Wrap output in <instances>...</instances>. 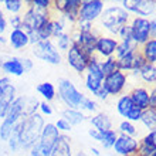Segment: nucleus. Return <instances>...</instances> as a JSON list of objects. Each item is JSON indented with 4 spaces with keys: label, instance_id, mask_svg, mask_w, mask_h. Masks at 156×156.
Returning <instances> with one entry per match:
<instances>
[{
    "label": "nucleus",
    "instance_id": "1a4fd4ad",
    "mask_svg": "<svg viewBox=\"0 0 156 156\" xmlns=\"http://www.w3.org/2000/svg\"><path fill=\"white\" fill-rule=\"evenodd\" d=\"M102 0H84L81 2V7L78 12V20L82 21H90L94 23L95 20H98L102 12L105 10Z\"/></svg>",
    "mask_w": 156,
    "mask_h": 156
},
{
    "label": "nucleus",
    "instance_id": "c03bdc74",
    "mask_svg": "<svg viewBox=\"0 0 156 156\" xmlns=\"http://www.w3.org/2000/svg\"><path fill=\"white\" fill-rule=\"evenodd\" d=\"M149 108L156 109V85H152L149 90Z\"/></svg>",
    "mask_w": 156,
    "mask_h": 156
},
{
    "label": "nucleus",
    "instance_id": "4c0bfd02",
    "mask_svg": "<svg viewBox=\"0 0 156 156\" xmlns=\"http://www.w3.org/2000/svg\"><path fill=\"white\" fill-rule=\"evenodd\" d=\"M57 45H58V48L62 50V51H68L70 47L73 45V38L66 33L61 34L60 37H57Z\"/></svg>",
    "mask_w": 156,
    "mask_h": 156
},
{
    "label": "nucleus",
    "instance_id": "6e6d98bb",
    "mask_svg": "<svg viewBox=\"0 0 156 156\" xmlns=\"http://www.w3.org/2000/svg\"><path fill=\"white\" fill-rule=\"evenodd\" d=\"M91 152L94 153L95 156H99V151H98V149H97V148H92V149H91Z\"/></svg>",
    "mask_w": 156,
    "mask_h": 156
},
{
    "label": "nucleus",
    "instance_id": "864d4df0",
    "mask_svg": "<svg viewBox=\"0 0 156 156\" xmlns=\"http://www.w3.org/2000/svg\"><path fill=\"white\" fill-rule=\"evenodd\" d=\"M9 84H10V80H9L7 77H0V94H2V91H3Z\"/></svg>",
    "mask_w": 156,
    "mask_h": 156
},
{
    "label": "nucleus",
    "instance_id": "20e7f679",
    "mask_svg": "<svg viewBox=\"0 0 156 156\" xmlns=\"http://www.w3.org/2000/svg\"><path fill=\"white\" fill-rule=\"evenodd\" d=\"M60 135L61 133L54 123H45L37 144L30 149V156H51V151Z\"/></svg>",
    "mask_w": 156,
    "mask_h": 156
},
{
    "label": "nucleus",
    "instance_id": "bf43d9fd",
    "mask_svg": "<svg viewBox=\"0 0 156 156\" xmlns=\"http://www.w3.org/2000/svg\"><path fill=\"white\" fill-rule=\"evenodd\" d=\"M0 70H2V62H0Z\"/></svg>",
    "mask_w": 156,
    "mask_h": 156
},
{
    "label": "nucleus",
    "instance_id": "58836bf2",
    "mask_svg": "<svg viewBox=\"0 0 156 156\" xmlns=\"http://www.w3.org/2000/svg\"><path fill=\"white\" fill-rule=\"evenodd\" d=\"M97 108H98V105H97V102H95L94 99L88 98V97H85L84 98V101H82L81 104V108H80V111H87V112H95L97 111Z\"/></svg>",
    "mask_w": 156,
    "mask_h": 156
},
{
    "label": "nucleus",
    "instance_id": "f3484780",
    "mask_svg": "<svg viewBox=\"0 0 156 156\" xmlns=\"http://www.w3.org/2000/svg\"><path fill=\"white\" fill-rule=\"evenodd\" d=\"M54 6L61 12L64 19L71 23H77L78 12L81 7V0H64V2H53Z\"/></svg>",
    "mask_w": 156,
    "mask_h": 156
},
{
    "label": "nucleus",
    "instance_id": "393cba45",
    "mask_svg": "<svg viewBox=\"0 0 156 156\" xmlns=\"http://www.w3.org/2000/svg\"><path fill=\"white\" fill-rule=\"evenodd\" d=\"M90 122L94 126V129H98L99 132L112 129V121L109 119V116L107 114H97L90 119Z\"/></svg>",
    "mask_w": 156,
    "mask_h": 156
},
{
    "label": "nucleus",
    "instance_id": "79ce46f5",
    "mask_svg": "<svg viewBox=\"0 0 156 156\" xmlns=\"http://www.w3.org/2000/svg\"><path fill=\"white\" fill-rule=\"evenodd\" d=\"M51 3L53 2H50V0H34V2H31V4H33L34 7L40 9V10H48Z\"/></svg>",
    "mask_w": 156,
    "mask_h": 156
},
{
    "label": "nucleus",
    "instance_id": "3c124183",
    "mask_svg": "<svg viewBox=\"0 0 156 156\" xmlns=\"http://www.w3.org/2000/svg\"><path fill=\"white\" fill-rule=\"evenodd\" d=\"M144 138H146V139L151 142V144H153L156 146V131H151V132H148L146 135L144 136Z\"/></svg>",
    "mask_w": 156,
    "mask_h": 156
},
{
    "label": "nucleus",
    "instance_id": "e433bc0d",
    "mask_svg": "<svg viewBox=\"0 0 156 156\" xmlns=\"http://www.w3.org/2000/svg\"><path fill=\"white\" fill-rule=\"evenodd\" d=\"M116 37L119 38L118 41H133L132 40V29H131V24H125L122 26L119 31L116 33Z\"/></svg>",
    "mask_w": 156,
    "mask_h": 156
},
{
    "label": "nucleus",
    "instance_id": "052dcab7",
    "mask_svg": "<svg viewBox=\"0 0 156 156\" xmlns=\"http://www.w3.org/2000/svg\"><path fill=\"white\" fill-rule=\"evenodd\" d=\"M155 6H156V0H155Z\"/></svg>",
    "mask_w": 156,
    "mask_h": 156
},
{
    "label": "nucleus",
    "instance_id": "39448f33",
    "mask_svg": "<svg viewBox=\"0 0 156 156\" xmlns=\"http://www.w3.org/2000/svg\"><path fill=\"white\" fill-rule=\"evenodd\" d=\"M58 94H60L61 101L68 107V109L80 111L82 101L85 98V95L81 94L70 80H64V78L58 81Z\"/></svg>",
    "mask_w": 156,
    "mask_h": 156
},
{
    "label": "nucleus",
    "instance_id": "423d86ee",
    "mask_svg": "<svg viewBox=\"0 0 156 156\" xmlns=\"http://www.w3.org/2000/svg\"><path fill=\"white\" fill-rule=\"evenodd\" d=\"M85 73V88L92 95H95V92L102 87L104 78H105V75L102 74V70H101V66H99V58L97 55L91 57Z\"/></svg>",
    "mask_w": 156,
    "mask_h": 156
},
{
    "label": "nucleus",
    "instance_id": "f704fd0d",
    "mask_svg": "<svg viewBox=\"0 0 156 156\" xmlns=\"http://www.w3.org/2000/svg\"><path fill=\"white\" fill-rule=\"evenodd\" d=\"M37 34L40 41H47L50 37H53V20H48L47 23L41 26L37 30Z\"/></svg>",
    "mask_w": 156,
    "mask_h": 156
},
{
    "label": "nucleus",
    "instance_id": "bb28decb",
    "mask_svg": "<svg viewBox=\"0 0 156 156\" xmlns=\"http://www.w3.org/2000/svg\"><path fill=\"white\" fill-rule=\"evenodd\" d=\"M142 125H144L149 132L151 131H156V109L153 108H148L142 111V115H140V121Z\"/></svg>",
    "mask_w": 156,
    "mask_h": 156
},
{
    "label": "nucleus",
    "instance_id": "dca6fc26",
    "mask_svg": "<svg viewBox=\"0 0 156 156\" xmlns=\"http://www.w3.org/2000/svg\"><path fill=\"white\" fill-rule=\"evenodd\" d=\"M99 34L97 31H88V33H80V31H75L74 37L73 38V43L77 45H80L84 51H85L90 57L95 55V44H97V40H98Z\"/></svg>",
    "mask_w": 156,
    "mask_h": 156
},
{
    "label": "nucleus",
    "instance_id": "2eb2a0df",
    "mask_svg": "<svg viewBox=\"0 0 156 156\" xmlns=\"http://www.w3.org/2000/svg\"><path fill=\"white\" fill-rule=\"evenodd\" d=\"M116 61H118V68L119 71H122V73H135V71H139L144 64L146 61L144 60V57L140 55L139 50L135 51V53H131L125 55L122 58H116Z\"/></svg>",
    "mask_w": 156,
    "mask_h": 156
},
{
    "label": "nucleus",
    "instance_id": "a878e982",
    "mask_svg": "<svg viewBox=\"0 0 156 156\" xmlns=\"http://www.w3.org/2000/svg\"><path fill=\"white\" fill-rule=\"evenodd\" d=\"M133 102H132L131 97L128 94H122L119 95L118 101H116V111L122 118H126V115L133 109Z\"/></svg>",
    "mask_w": 156,
    "mask_h": 156
},
{
    "label": "nucleus",
    "instance_id": "37998d69",
    "mask_svg": "<svg viewBox=\"0 0 156 156\" xmlns=\"http://www.w3.org/2000/svg\"><path fill=\"white\" fill-rule=\"evenodd\" d=\"M54 125H55V128H57L58 131H62V132L71 131V125L67 122L64 118H60V119L57 121V123H54Z\"/></svg>",
    "mask_w": 156,
    "mask_h": 156
},
{
    "label": "nucleus",
    "instance_id": "412c9836",
    "mask_svg": "<svg viewBox=\"0 0 156 156\" xmlns=\"http://www.w3.org/2000/svg\"><path fill=\"white\" fill-rule=\"evenodd\" d=\"M51 156H73L71 153V142L70 138L66 135H60L58 140L54 145Z\"/></svg>",
    "mask_w": 156,
    "mask_h": 156
},
{
    "label": "nucleus",
    "instance_id": "09e8293b",
    "mask_svg": "<svg viewBox=\"0 0 156 156\" xmlns=\"http://www.w3.org/2000/svg\"><path fill=\"white\" fill-rule=\"evenodd\" d=\"M88 135H90L92 139L101 142V132H99L98 129H90V131H88Z\"/></svg>",
    "mask_w": 156,
    "mask_h": 156
},
{
    "label": "nucleus",
    "instance_id": "9b49d317",
    "mask_svg": "<svg viewBox=\"0 0 156 156\" xmlns=\"http://www.w3.org/2000/svg\"><path fill=\"white\" fill-rule=\"evenodd\" d=\"M128 78L129 74L122 73V71H115L114 74H109L104 78L102 85L105 87V90L108 91L109 97H118L123 92L125 87L128 84Z\"/></svg>",
    "mask_w": 156,
    "mask_h": 156
},
{
    "label": "nucleus",
    "instance_id": "aec40b11",
    "mask_svg": "<svg viewBox=\"0 0 156 156\" xmlns=\"http://www.w3.org/2000/svg\"><path fill=\"white\" fill-rule=\"evenodd\" d=\"M2 70L9 75H16V77H20L26 73L24 71V67H23V60L20 58H16L13 57L7 61H3L2 62Z\"/></svg>",
    "mask_w": 156,
    "mask_h": 156
},
{
    "label": "nucleus",
    "instance_id": "c9c22d12",
    "mask_svg": "<svg viewBox=\"0 0 156 156\" xmlns=\"http://www.w3.org/2000/svg\"><path fill=\"white\" fill-rule=\"evenodd\" d=\"M4 7L7 12L17 14L23 9V2L21 0H4Z\"/></svg>",
    "mask_w": 156,
    "mask_h": 156
},
{
    "label": "nucleus",
    "instance_id": "5701e85b",
    "mask_svg": "<svg viewBox=\"0 0 156 156\" xmlns=\"http://www.w3.org/2000/svg\"><path fill=\"white\" fill-rule=\"evenodd\" d=\"M10 44H12L13 48H16V50L24 48L27 44H30L29 34L21 29L12 30V33H10Z\"/></svg>",
    "mask_w": 156,
    "mask_h": 156
},
{
    "label": "nucleus",
    "instance_id": "ea45409f",
    "mask_svg": "<svg viewBox=\"0 0 156 156\" xmlns=\"http://www.w3.org/2000/svg\"><path fill=\"white\" fill-rule=\"evenodd\" d=\"M64 20L58 19V20H53V37H60L61 34H64Z\"/></svg>",
    "mask_w": 156,
    "mask_h": 156
},
{
    "label": "nucleus",
    "instance_id": "c756f323",
    "mask_svg": "<svg viewBox=\"0 0 156 156\" xmlns=\"http://www.w3.org/2000/svg\"><path fill=\"white\" fill-rule=\"evenodd\" d=\"M99 66H101V70H102V74L107 77L109 74H114L115 71H118V61H116L115 57H109V58H102L99 60Z\"/></svg>",
    "mask_w": 156,
    "mask_h": 156
},
{
    "label": "nucleus",
    "instance_id": "a19ab883",
    "mask_svg": "<svg viewBox=\"0 0 156 156\" xmlns=\"http://www.w3.org/2000/svg\"><path fill=\"white\" fill-rule=\"evenodd\" d=\"M94 30H95L94 23L77 20V31H80V33H88V31H94Z\"/></svg>",
    "mask_w": 156,
    "mask_h": 156
},
{
    "label": "nucleus",
    "instance_id": "b1692460",
    "mask_svg": "<svg viewBox=\"0 0 156 156\" xmlns=\"http://www.w3.org/2000/svg\"><path fill=\"white\" fill-rule=\"evenodd\" d=\"M138 77L149 85H156V64L145 62L144 67L138 71Z\"/></svg>",
    "mask_w": 156,
    "mask_h": 156
},
{
    "label": "nucleus",
    "instance_id": "9d476101",
    "mask_svg": "<svg viewBox=\"0 0 156 156\" xmlns=\"http://www.w3.org/2000/svg\"><path fill=\"white\" fill-rule=\"evenodd\" d=\"M33 54L37 58L43 60L50 64H60L61 62V54L58 53L55 45L50 40L47 41H38L37 44L33 45Z\"/></svg>",
    "mask_w": 156,
    "mask_h": 156
},
{
    "label": "nucleus",
    "instance_id": "2f4dec72",
    "mask_svg": "<svg viewBox=\"0 0 156 156\" xmlns=\"http://www.w3.org/2000/svg\"><path fill=\"white\" fill-rule=\"evenodd\" d=\"M116 138H118V132L115 129H108V131L101 132V144L105 149H111L115 144Z\"/></svg>",
    "mask_w": 156,
    "mask_h": 156
},
{
    "label": "nucleus",
    "instance_id": "a18cd8bd",
    "mask_svg": "<svg viewBox=\"0 0 156 156\" xmlns=\"http://www.w3.org/2000/svg\"><path fill=\"white\" fill-rule=\"evenodd\" d=\"M10 24L13 26V30L21 29V16H19V14L12 16V17H10Z\"/></svg>",
    "mask_w": 156,
    "mask_h": 156
},
{
    "label": "nucleus",
    "instance_id": "6e6552de",
    "mask_svg": "<svg viewBox=\"0 0 156 156\" xmlns=\"http://www.w3.org/2000/svg\"><path fill=\"white\" fill-rule=\"evenodd\" d=\"M129 24L132 29V40L135 41L138 47L145 44L151 38V19L135 16L131 19Z\"/></svg>",
    "mask_w": 156,
    "mask_h": 156
},
{
    "label": "nucleus",
    "instance_id": "13d9d810",
    "mask_svg": "<svg viewBox=\"0 0 156 156\" xmlns=\"http://www.w3.org/2000/svg\"><path fill=\"white\" fill-rule=\"evenodd\" d=\"M4 41H6V38H4V37H0V43H4Z\"/></svg>",
    "mask_w": 156,
    "mask_h": 156
},
{
    "label": "nucleus",
    "instance_id": "de8ad7c7",
    "mask_svg": "<svg viewBox=\"0 0 156 156\" xmlns=\"http://www.w3.org/2000/svg\"><path fill=\"white\" fill-rule=\"evenodd\" d=\"M38 108L41 109V112H43L44 115H51V114H53V108L47 102H40V107Z\"/></svg>",
    "mask_w": 156,
    "mask_h": 156
},
{
    "label": "nucleus",
    "instance_id": "7ed1b4c3",
    "mask_svg": "<svg viewBox=\"0 0 156 156\" xmlns=\"http://www.w3.org/2000/svg\"><path fill=\"white\" fill-rule=\"evenodd\" d=\"M24 102H26L24 97H19L12 104V107H10L9 112L6 114L3 122H2V126H0V139L2 140H7L9 136L12 135L14 126L23 118H27L24 115Z\"/></svg>",
    "mask_w": 156,
    "mask_h": 156
},
{
    "label": "nucleus",
    "instance_id": "603ef678",
    "mask_svg": "<svg viewBox=\"0 0 156 156\" xmlns=\"http://www.w3.org/2000/svg\"><path fill=\"white\" fill-rule=\"evenodd\" d=\"M151 38H156V17L151 19Z\"/></svg>",
    "mask_w": 156,
    "mask_h": 156
},
{
    "label": "nucleus",
    "instance_id": "4468645a",
    "mask_svg": "<svg viewBox=\"0 0 156 156\" xmlns=\"http://www.w3.org/2000/svg\"><path fill=\"white\" fill-rule=\"evenodd\" d=\"M112 148H114L115 153L121 156H136L138 155V148H139V139H136L133 136L118 133V138H116Z\"/></svg>",
    "mask_w": 156,
    "mask_h": 156
},
{
    "label": "nucleus",
    "instance_id": "72a5a7b5",
    "mask_svg": "<svg viewBox=\"0 0 156 156\" xmlns=\"http://www.w3.org/2000/svg\"><path fill=\"white\" fill-rule=\"evenodd\" d=\"M118 131L121 135H126V136H133L138 133V128L135 126V123L129 122V121H122V122L119 123L118 126Z\"/></svg>",
    "mask_w": 156,
    "mask_h": 156
},
{
    "label": "nucleus",
    "instance_id": "49530a36",
    "mask_svg": "<svg viewBox=\"0 0 156 156\" xmlns=\"http://www.w3.org/2000/svg\"><path fill=\"white\" fill-rule=\"evenodd\" d=\"M95 97H97V98L98 99H102V101H107L108 98H109V94H108V91L105 90V87H101V88H99L98 91H97V92H95Z\"/></svg>",
    "mask_w": 156,
    "mask_h": 156
},
{
    "label": "nucleus",
    "instance_id": "4be33fe9",
    "mask_svg": "<svg viewBox=\"0 0 156 156\" xmlns=\"http://www.w3.org/2000/svg\"><path fill=\"white\" fill-rule=\"evenodd\" d=\"M139 53L149 64H156V38H149L139 47Z\"/></svg>",
    "mask_w": 156,
    "mask_h": 156
},
{
    "label": "nucleus",
    "instance_id": "f03ea898",
    "mask_svg": "<svg viewBox=\"0 0 156 156\" xmlns=\"http://www.w3.org/2000/svg\"><path fill=\"white\" fill-rule=\"evenodd\" d=\"M101 26L104 30H107L109 36H116L119 29L125 24H129L131 21V14L121 6H109L101 14Z\"/></svg>",
    "mask_w": 156,
    "mask_h": 156
},
{
    "label": "nucleus",
    "instance_id": "8fccbe9b",
    "mask_svg": "<svg viewBox=\"0 0 156 156\" xmlns=\"http://www.w3.org/2000/svg\"><path fill=\"white\" fill-rule=\"evenodd\" d=\"M6 27H7V21H6L3 12H2V9H0V34L6 30Z\"/></svg>",
    "mask_w": 156,
    "mask_h": 156
},
{
    "label": "nucleus",
    "instance_id": "5fc2aeb1",
    "mask_svg": "<svg viewBox=\"0 0 156 156\" xmlns=\"http://www.w3.org/2000/svg\"><path fill=\"white\" fill-rule=\"evenodd\" d=\"M23 67H24V71H30L33 68V62L29 58H26V60H23Z\"/></svg>",
    "mask_w": 156,
    "mask_h": 156
},
{
    "label": "nucleus",
    "instance_id": "6ab92c4d",
    "mask_svg": "<svg viewBox=\"0 0 156 156\" xmlns=\"http://www.w3.org/2000/svg\"><path fill=\"white\" fill-rule=\"evenodd\" d=\"M14 99H16V88L13 84H9L0 94V118L6 116Z\"/></svg>",
    "mask_w": 156,
    "mask_h": 156
},
{
    "label": "nucleus",
    "instance_id": "cd10ccee",
    "mask_svg": "<svg viewBox=\"0 0 156 156\" xmlns=\"http://www.w3.org/2000/svg\"><path fill=\"white\" fill-rule=\"evenodd\" d=\"M138 50H139V47L136 45L135 41H119L115 51V58H122L128 54L135 53Z\"/></svg>",
    "mask_w": 156,
    "mask_h": 156
},
{
    "label": "nucleus",
    "instance_id": "ddd939ff",
    "mask_svg": "<svg viewBox=\"0 0 156 156\" xmlns=\"http://www.w3.org/2000/svg\"><path fill=\"white\" fill-rule=\"evenodd\" d=\"M118 38L112 37V36H105V34H99L97 44H95V55L102 60V58L115 57V51L118 47Z\"/></svg>",
    "mask_w": 156,
    "mask_h": 156
},
{
    "label": "nucleus",
    "instance_id": "4d7b16f0",
    "mask_svg": "<svg viewBox=\"0 0 156 156\" xmlns=\"http://www.w3.org/2000/svg\"><path fill=\"white\" fill-rule=\"evenodd\" d=\"M75 156H87V155H85V153H84V152H78Z\"/></svg>",
    "mask_w": 156,
    "mask_h": 156
},
{
    "label": "nucleus",
    "instance_id": "c85d7f7f",
    "mask_svg": "<svg viewBox=\"0 0 156 156\" xmlns=\"http://www.w3.org/2000/svg\"><path fill=\"white\" fill-rule=\"evenodd\" d=\"M62 118L66 119L71 126L73 125H80V123L85 121V115L81 111H78V109H66L62 112Z\"/></svg>",
    "mask_w": 156,
    "mask_h": 156
},
{
    "label": "nucleus",
    "instance_id": "7c9ffc66",
    "mask_svg": "<svg viewBox=\"0 0 156 156\" xmlns=\"http://www.w3.org/2000/svg\"><path fill=\"white\" fill-rule=\"evenodd\" d=\"M136 156H156V146L151 144L146 138L139 139V148Z\"/></svg>",
    "mask_w": 156,
    "mask_h": 156
},
{
    "label": "nucleus",
    "instance_id": "f257e3e1",
    "mask_svg": "<svg viewBox=\"0 0 156 156\" xmlns=\"http://www.w3.org/2000/svg\"><path fill=\"white\" fill-rule=\"evenodd\" d=\"M44 118L40 114H33L21 119L20 123V148L31 149L37 144L41 131L44 128Z\"/></svg>",
    "mask_w": 156,
    "mask_h": 156
},
{
    "label": "nucleus",
    "instance_id": "0eeeda50",
    "mask_svg": "<svg viewBox=\"0 0 156 156\" xmlns=\"http://www.w3.org/2000/svg\"><path fill=\"white\" fill-rule=\"evenodd\" d=\"M121 4V7L125 9L129 14H135L136 17L149 19V16H153L156 13L153 0H122Z\"/></svg>",
    "mask_w": 156,
    "mask_h": 156
},
{
    "label": "nucleus",
    "instance_id": "a211bd4d",
    "mask_svg": "<svg viewBox=\"0 0 156 156\" xmlns=\"http://www.w3.org/2000/svg\"><path fill=\"white\" fill-rule=\"evenodd\" d=\"M128 95L131 97L132 102L135 107H138L139 109L145 111L149 108V88L144 85H138V87H133Z\"/></svg>",
    "mask_w": 156,
    "mask_h": 156
},
{
    "label": "nucleus",
    "instance_id": "f8f14e48",
    "mask_svg": "<svg viewBox=\"0 0 156 156\" xmlns=\"http://www.w3.org/2000/svg\"><path fill=\"white\" fill-rule=\"evenodd\" d=\"M92 57H94V55H92ZM90 60H91L90 55H88L80 45L74 44V43H73V45L70 47V50L67 51V61H68V64H70L77 73H80V74L87 71V67L90 64Z\"/></svg>",
    "mask_w": 156,
    "mask_h": 156
},
{
    "label": "nucleus",
    "instance_id": "473e14b6",
    "mask_svg": "<svg viewBox=\"0 0 156 156\" xmlns=\"http://www.w3.org/2000/svg\"><path fill=\"white\" fill-rule=\"evenodd\" d=\"M38 94L43 95L45 98V101H53L55 97V87L51 82H41L37 85Z\"/></svg>",
    "mask_w": 156,
    "mask_h": 156
}]
</instances>
